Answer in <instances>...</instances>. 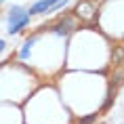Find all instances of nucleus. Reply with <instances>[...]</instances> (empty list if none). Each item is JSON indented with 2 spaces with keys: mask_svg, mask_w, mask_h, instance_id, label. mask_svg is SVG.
<instances>
[{
  "mask_svg": "<svg viewBox=\"0 0 124 124\" xmlns=\"http://www.w3.org/2000/svg\"><path fill=\"white\" fill-rule=\"evenodd\" d=\"M30 17L32 15L27 13L23 7H13L8 11V34L15 36V34H19L23 27L30 25Z\"/></svg>",
  "mask_w": 124,
  "mask_h": 124,
  "instance_id": "obj_1",
  "label": "nucleus"
},
{
  "mask_svg": "<svg viewBox=\"0 0 124 124\" xmlns=\"http://www.w3.org/2000/svg\"><path fill=\"white\" fill-rule=\"evenodd\" d=\"M76 19L84 21V23H93L97 19V4L93 0H80L76 4Z\"/></svg>",
  "mask_w": 124,
  "mask_h": 124,
  "instance_id": "obj_2",
  "label": "nucleus"
},
{
  "mask_svg": "<svg viewBox=\"0 0 124 124\" xmlns=\"http://www.w3.org/2000/svg\"><path fill=\"white\" fill-rule=\"evenodd\" d=\"M76 27H78V19H76V15H74V17H63V19L57 21L51 30L57 34V36H67V34L74 32Z\"/></svg>",
  "mask_w": 124,
  "mask_h": 124,
  "instance_id": "obj_3",
  "label": "nucleus"
},
{
  "mask_svg": "<svg viewBox=\"0 0 124 124\" xmlns=\"http://www.w3.org/2000/svg\"><path fill=\"white\" fill-rule=\"evenodd\" d=\"M55 2H59V0H38L36 4H32V7L27 8V13L30 15H46L48 8H51Z\"/></svg>",
  "mask_w": 124,
  "mask_h": 124,
  "instance_id": "obj_4",
  "label": "nucleus"
},
{
  "mask_svg": "<svg viewBox=\"0 0 124 124\" xmlns=\"http://www.w3.org/2000/svg\"><path fill=\"white\" fill-rule=\"evenodd\" d=\"M36 40H38V36H32V38H27V40H25V44H23V48L19 51V57H21V59H27V57H30V51H32V44L36 42Z\"/></svg>",
  "mask_w": 124,
  "mask_h": 124,
  "instance_id": "obj_5",
  "label": "nucleus"
},
{
  "mask_svg": "<svg viewBox=\"0 0 124 124\" xmlns=\"http://www.w3.org/2000/svg\"><path fill=\"white\" fill-rule=\"evenodd\" d=\"M124 82V67H116L114 70V86H120Z\"/></svg>",
  "mask_w": 124,
  "mask_h": 124,
  "instance_id": "obj_6",
  "label": "nucleus"
},
{
  "mask_svg": "<svg viewBox=\"0 0 124 124\" xmlns=\"http://www.w3.org/2000/svg\"><path fill=\"white\" fill-rule=\"evenodd\" d=\"M93 120H97V114H91V116H86V118H82L78 124H91Z\"/></svg>",
  "mask_w": 124,
  "mask_h": 124,
  "instance_id": "obj_7",
  "label": "nucleus"
},
{
  "mask_svg": "<svg viewBox=\"0 0 124 124\" xmlns=\"http://www.w3.org/2000/svg\"><path fill=\"white\" fill-rule=\"evenodd\" d=\"M4 46H7V42H4V40H0V53L4 51Z\"/></svg>",
  "mask_w": 124,
  "mask_h": 124,
  "instance_id": "obj_8",
  "label": "nucleus"
}]
</instances>
